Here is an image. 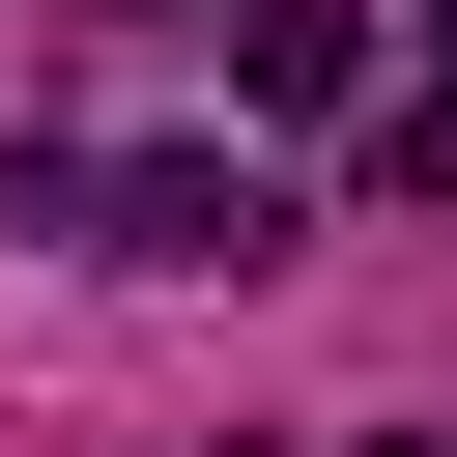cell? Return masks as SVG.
<instances>
[{"instance_id": "6da1fadb", "label": "cell", "mask_w": 457, "mask_h": 457, "mask_svg": "<svg viewBox=\"0 0 457 457\" xmlns=\"http://www.w3.org/2000/svg\"><path fill=\"white\" fill-rule=\"evenodd\" d=\"M86 257H143V286H257L286 200H257L228 143H143V171H86Z\"/></svg>"}, {"instance_id": "277c9868", "label": "cell", "mask_w": 457, "mask_h": 457, "mask_svg": "<svg viewBox=\"0 0 457 457\" xmlns=\"http://www.w3.org/2000/svg\"><path fill=\"white\" fill-rule=\"evenodd\" d=\"M428 86H457V0H428Z\"/></svg>"}, {"instance_id": "3957f363", "label": "cell", "mask_w": 457, "mask_h": 457, "mask_svg": "<svg viewBox=\"0 0 457 457\" xmlns=\"http://www.w3.org/2000/svg\"><path fill=\"white\" fill-rule=\"evenodd\" d=\"M400 200H457V86H428V114H400Z\"/></svg>"}, {"instance_id": "7a4b0ae2", "label": "cell", "mask_w": 457, "mask_h": 457, "mask_svg": "<svg viewBox=\"0 0 457 457\" xmlns=\"http://www.w3.org/2000/svg\"><path fill=\"white\" fill-rule=\"evenodd\" d=\"M228 57H257V114H343L371 86V0H228Z\"/></svg>"}, {"instance_id": "5b68a950", "label": "cell", "mask_w": 457, "mask_h": 457, "mask_svg": "<svg viewBox=\"0 0 457 457\" xmlns=\"http://www.w3.org/2000/svg\"><path fill=\"white\" fill-rule=\"evenodd\" d=\"M371 457H428V428H371Z\"/></svg>"}]
</instances>
